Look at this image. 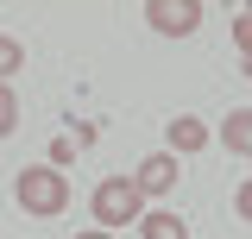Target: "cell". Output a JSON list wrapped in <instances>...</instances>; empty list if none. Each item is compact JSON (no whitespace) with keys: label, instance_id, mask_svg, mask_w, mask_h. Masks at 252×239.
Masks as SVG:
<instances>
[{"label":"cell","instance_id":"obj_1","mask_svg":"<svg viewBox=\"0 0 252 239\" xmlns=\"http://www.w3.org/2000/svg\"><path fill=\"white\" fill-rule=\"evenodd\" d=\"M94 208V227L101 233H114V227H139V214H145V195H139V182L132 177H101L89 195Z\"/></svg>","mask_w":252,"mask_h":239},{"label":"cell","instance_id":"obj_2","mask_svg":"<svg viewBox=\"0 0 252 239\" xmlns=\"http://www.w3.org/2000/svg\"><path fill=\"white\" fill-rule=\"evenodd\" d=\"M13 195H19L26 214H63L69 208V177H63L57 164H32V170H19Z\"/></svg>","mask_w":252,"mask_h":239},{"label":"cell","instance_id":"obj_3","mask_svg":"<svg viewBox=\"0 0 252 239\" xmlns=\"http://www.w3.org/2000/svg\"><path fill=\"white\" fill-rule=\"evenodd\" d=\"M145 19H152L164 38H189V31L202 26V6H195V0H152Z\"/></svg>","mask_w":252,"mask_h":239},{"label":"cell","instance_id":"obj_4","mask_svg":"<svg viewBox=\"0 0 252 239\" xmlns=\"http://www.w3.org/2000/svg\"><path fill=\"white\" fill-rule=\"evenodd\" d=\"M177 177H183V164L170 157V151H152L139 170H132V182H139V195H170L177 189Z\"/></svg>","mask_w":252,"mask_h":239},{"label":"cell","instance_id":"obj_5","mask_svg":"<svg viewBox=\"0 0 252 239\" xmlns=\"http://www.w3.org/2000/svg\"><path fill=\"white\" fill-rule=\"evenodd\" d=\"M164 132H170V145H164L170 157H195V151L215 139V126H208V120H195V114H177L170 126H164Z\"/></svg>","mask_w":252,"mask_h":239},{"label":"cell","instance_id":"obj_6","mask_svg":"<svg viewBox=\"0 0 252 239\" xmlns=\"http://www.w3.org/2000/svg\"><path fill=\"white\" fill-rule=\"evenodd\" d=\"M139 233L145 239H189V220L177 208H145L139 214Z\"/></svg>","mask_w":252,"mask_h":239},{"label":"cell","instance_id":"obj_7","mask_svg":"<svg viewBox=\"0 0 252 239\" xmlns=\"http://www.w3.org/2000/svg\"><path fill=\"white\" fill-rule=\"evenodd\" d=\"M220 145L233 151V157H252V107H233V114L220 120Z\"/></svg>","mask_w":252,"mask_h":239},{"label":"cell","instance_id":"obj_8","mask_svg":"<svg viewBox=\"0 0 252 239\" xmlns=\"http://www.w3.org/2000/svg\"><path fill=\"white\" fill-rule=\"evenodd\" d=\"M19 69H26V44H19V38H6V31H0V82H13V76H19Z\"/></svg>","mask_w":252,"mask_h":239},{"label":"cell","instance_id":"obj_9","mask_svg":"<svg viewBox=\"0 0 252 239\" xmlns=\"http://www.w3.org/2000/svg\"><path fill=\"white\" fill-rule=\"evenodd\" d=\"M19 126V94H13V82H0V139Z\"/></svg>","mask_w":252,"mask_h":239},{"label":"cell","instance_id":"obj_10","mask_svg":"<svg viewBox=\"0 0 252 239\" xmlns=\"http://www.w3.org/2000/svg\"><path fill=\"white\" fill-rule=\"evenodd\" d=\"M233 44H240V57L252 63V19H246V13H240V26H233Z\"/></svg>","mask_w":252,"mask_h":239},{"label":"cell","instance_id":"obj_11","mask_svg":"<svg viewBox=\"0 0 252 239\" xmlns=\"http://www.w3.org/2000/svg\"><path fill=\"white\" fill-rule=\"evenodd\" d=\"M233 214H240V220H252V177L233 189Z\"/></svg>","mask_w":252,"mask_h":239},{"label":"cell","instance_id":"obj_12","mask_svg":"<svg viewBox=\"0 0 252 239\" xmlns=\"http://www.w3.org/2000/svg\"><path fill=\"white\" fill-rule=\"evenodd\" d=\"M76 239H114V233H101V227H89V233H76Z\"/></svg>","mask_w":252,"mask_h":239},{"label":"cell","instance_id":"obj_13","mask_svg":"<svg viewBox=\"0 0 252 239\" xmlns=\"http://www.w3.org/2000/svg\"><path fill=\"white\" fill-rule=\"evenodd\" d=\"M246 19H252V6H246Z\"/></svg>","mask_w":252,"mask_h":239}]
</instances>
